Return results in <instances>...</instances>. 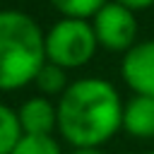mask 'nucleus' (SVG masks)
Masks as SVG:
<instances>
[{
	"label": "nucleus",
	"instance_id": "nucleus-1",
	"mask_svg": "<svg viewBox=\"0 0 154 154\" xmlns=\"http://www.w3.org/2000/svg\"><path fill=\"white\" fill-rule=\"evenodd\" d=\"M58 103V135L72 149L103 147L123 130V96L103 77L72 79Z\"/></svg>",
	"mask_w": 154,
	"mask_h": 154
},
{
	"label": "nucleus",
	"instance_id": "nucleus-2",
	"mask_svg": "<svg viewBox=\"0 0 154 154\" xmlns=\"http://www.w3.org/2000/svg\"><path fill=\"white\" fill-rule=\"evenodd\" d=\"M46 31L22 10H0V91L34 84L46 63Z\"/></svg>",
	"mask_w": 154,
	"mask_h": 154
},
{
	"label": "nucleus",
	"instance_id": "nucleus-3",
	"mask_svg": "<svg viewBox=\"0 0 154 154\" xmlns=\"http://www.w3.org/2000/svg\"><path fill=\"white\" fill-rule=\"evenodd\" d=\"M43 43H46V60L67 72L84 67L99 48L91 22L89 19H70V17L58 19L46 31Z\"/></svg>",
	"mask_w": 154,
	"mask_h": 154
},
{
	"label": "nucleus",
	"instance_id": "nucleus-4",
	"mask_svg": "<svg viewBox=\"0 0 154 154\" xmlns=\"http://www.w3.org/2000/svg\"><path fill=\"white\" fill-rule=\"evenodd\" d=\"M91 26L99 41V48L111 53H128L137 43V17L132 10L108 0L94 17Z\"/></svg>",
	"mask_w": 154,
	"mask_h": 154
},
{
	"label": "nucleus",
	"instance_id": "nucleus-5",
	"mask_svg": "<svg viewBox=\"0 0 154 154\" xmlns=\"http://www.w3.org/2000/svg\"><path fill=\"white\" fill-rule=\"evenodd\" d=\"M120 77L137 96H154V38L137 41L120 60Z\"/></svg>",
	"mask_w": 154,
	"mask_h": 154
},
{
	"label": "nucleus",
	"instance_id": "nucleus-6",
	"mask_svg": "<svg viewBox=\"0 0 154 154\" xmlns=\"http://www.w3.org/2000/svg\"><path fill=\"white\" fill-rule=\"evenodd\" d=\"M19 125L24 135H53L58 130V103L48 96H29L17 108Z\"/></svg>",
	"mask_w": 154,
	"mask_h": 154
},
{
	"label": "nucleus",
	"instance_id": "nucleus-7",
	"mask_svg": "<svg viewBox=\"0 0 154 154\" xmlns=\"http://www.w3.org/2000/svg\"><path fill=\"white\" fill-rule=\"evenodd\" d=\"M123 130L135 140H154V96L132 94L125 101Z\"/></svg>",
	"mask_w": 154,
	"mask_h": 154
},
{
	"label": "nucleus",
	"instance_id": "nucleus-8",
	"mask_svg": "<svg viewBox=\"0 0 154 154\" xmlns=\"http://www.w3.org/2000/svg\"><path fill=\"white\" fill-rule=\"evenodd\" d=\"M34 84H36V89H38V94L41 96H63V91L70 87V79H67V70H63V67H58V65H53V63H43V67L38 70V75L34 77Z\"/></svg>",
	"mask_w": 154,
	"mask_h": 154
},
{
	"label": "nucleus",
	"instance_id": "nucleus-9",
	"mask_svg": "<svg viewBox=\"0 0 154 154\" xmlns=\"http://www.w3.org/2000/svg\"><path fill=\"white\" fill-rule=\"evenodd\" d=\"M22 137L24 132H22L17 111L0 101V154H12V149L19 144Z\"/></svg>",
	"mask_w": 154,
	"mask_h": 154
},
{
	"label": "nucleus",
	"instance_id": "nucleus-10",
	"mask_svg": "<svg viewBox=\"0 0 154 154\" xmlns=\"http://www.w3.org/2000/svg\"><path fill=\"white\" fill-rule=\"evenodd\" d=\"M63 17L70 19H91L108 0H48Z\"/></svg>",
	"mask_w": 154,
	"mask_h": 154
},
{
	"label": "nucleus",
	"instance_id": "nucleus-11",
	"mask_svg": "<svg viewBox=\"0 0 154 154\" xmlns=\"http://www.w3.org/2000/svg\"><path fill=\"white\" fill-rule=\"evenodd\" d=\"M12 154H63V147L53 135H24Z\"/></svg>",
	"mask_w": 154,
	"mask_h": 154
},
{
	"label": "nucleus",
	"instance_id": "nucleus-12",
	"mask_svg": "<svg viewBox=\"0 0 154 154\" xmlns=\"http://www.w3.org/2000/svg\"><path fill=\"white\" fill-rule=\"evenodd\" d=\"M113 2H118V5H123V7H128V10H132V12L154 7V0H113Z\"/></svg>",
	"mask_w": 154,
	"mask_h": 154
},
{
	"label": "nucleus",
	"instance_id": "nucleus-13",
	"mask_svg": "<svg viewBox=\"0 0 154 154\" xmlns=\"http://www.w3.org/2000/svg\"><path fill=\"white\" fill-rule=\"evenodd\" d=\"M67 154H106L101 147H89V149H70Z\"/></svg>",
	"mask_w": 154,
	"mask_h": 154
},
{
	"label": "nucleus",
	"instance_id": "nucleus-14",
	"mask_svg": "<svg viewBox=\"0 0 154 154\" xmlns=\"http://www.w3.org/2000/svg\"><path fill=\"white\" fill-rule=\"evenodd\" d=\"M125 154H137V152H125Z\"/></svg>",
	"mask_w": 154,
	"mask_h": 154
},
{
	"label": "nucleus",
	"instance_id": "nucleus-15",
	"mask_svg": "<svg viewBox=\"0 0 154 154\" xmlns=\"http://www.w3.org/2000/svg\"><path fill=\"white\" fill-rule=\"evenodd\" d=\"M149 154H154V149H152V152H149Z\"/></svg>",
	"mask_w": 154,
	"mask_h": 154
}]
</instances>
